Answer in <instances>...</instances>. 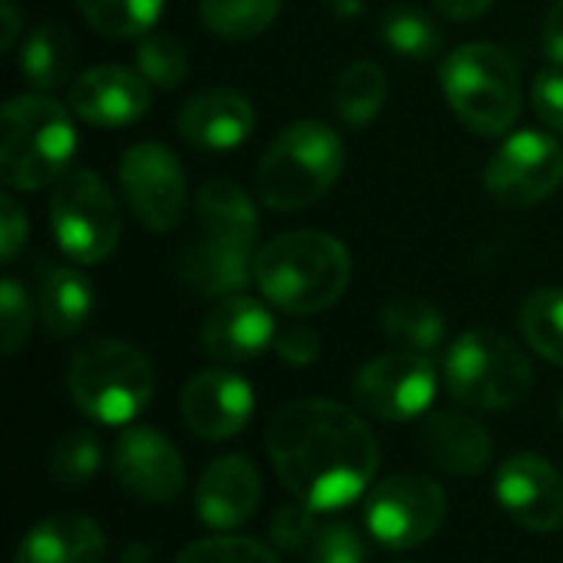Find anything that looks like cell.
<instances>
[{
    "mask_svg": "<svg viewBox=\"0 0 563 563\" xmlns=\"http://www.w3.org/2000/svg\"><path fill=\"white\" fill-rule=\"evenodd\" d=\"M267 455L284 488L317 515L353 505L379 465L369 426L330 399L280 406L267 426Z\"/></svg>",
    "mask_w": 563,
    "mask_h": 563,
    "instance_id": "cell-1",
    "label": "cell"
},
{
    "mask_svg": "<svg viewBox=\"0 0 563 563\" xmlns=\"http://www.w3.org/2000/svg\"><path fill=\"white\" fill-rule=\"evenodd\" d=\"M350 251L327 231H287L254 254V284L287 313L333 307L350 287Z\"/></svg>",
    "mask_w": 563,
    "mask_h": 563,
    "instance_id": "cell-2",
    "label": "cell"
},
{
    "mask_svg": "<svg viewBox=\"0 0 563 563\" xmlns=\"http://www.w3.org/2000/svg\"><path fill=\"white\" fill-rule=\"evenodd\" d=\"M76 152V129L69 112L43 96H16L3 106L0 125V178L16 191H40L66 175Z\"/></svg>",
    "mask_w": 563,
    "mask_h": 563,
    "instance_id": "cell-3",
    "label": "cell"
},
{
    "mask_svg": "<svg viewBox=\"0 0 563 563\" xmlns=\"http://www.w3.org/2000/svg\"><path fill=\"white\" fill-rule=\"evenodd\" d=\"M346 162L343 139L313 119L287 125L261 158L257 195L274 211H300L320 201Z\"/></svg>",
    "mask_w": 563,
    "mask_h": 563,
    "instance_id": "cell-4",
    "label": "cell"
},
{
    "mask_svg": "<svg viewBox=\"0 0 563 563\" xmlns=\"http://www.w3.org/2000/svg\"><path fill=\"white\" fill-rule=\"evenodd\" d=\"M66 386L89 419L102 426H125L148 409L155 396V373L132 343L96 336L73 353Z\"/></svg>",
    "mask_w": 563,
    "mask_h": 563,
    "instance_id": "cell-5",
    "label": "cell"
},
{
    "mask_svg": "<svg viewBox=\"0 0 563 563\" xmlns=\"http://www.w3.org/2000/svg\"><path fill=\"white\" fill-rule=\"evenodd\" d=\"M452 112L482 139L505 135L521 112L518 66L495 43H462L439 66Z\"/></svg>",
    "mask_w": 563,
    "mask_h": 563,
    "instance_id": "cell-6",
    "label": "cell"
},
{
    "mask_svg": "<svg viewBox=\"0 0 563 563\" xmlns=\"http://www.w3.org/2000/svg\"><path fill=\"white\" fill-rule=\"evenodd\" d=\"M445 386L455 402L478 412H505L528 399L534 369L528 356L495 330H468L445 353Z\"/></svg>",
    "mask_w": 563,
    "mask_h": 563,
    "instance_id": "cell-7",
    "label": "cell"
},
{
    "mask_svg": "<svg viewBox=\"0 0 563 563\" xmlns=\"http://www.w3.org/2000/svg\"><path fill=\"white\" fill-rule=\"evenodd\" d=\"M49 224L59 251L73 264L106 261L122 234V214L112 191L96 172L86 168H73L56 181L49 201Z\"/></svg>",
    "mask_w": 563,
    "mask_h": 563,
    "instance_id": "cell-8",
    "label": "cell"
},
{
    "mask_svg": "<svg viewBox=\"0 0 563 563\" xmlns=\"http://www.w3.org/2000/svg\"><path fill=\"white\" fill-rule=\"evenodd\" d=\"M449 511V498L429 475L402 472L379 482L366 498V531L389 551H412L435 538Z\"/></svg>",
    "mask_w": 563,
    "mask_h": 563,
    "instance_id": "cell-9",
    "label": "cell"
},
{
    "mask_svg": "<svg viewBox=\"0 0 563 563\" xmlns=\"http://www.w3.org/2000/svg\"><path fill=\"white\" fill-rule=\"evenodd\" d=\"M563 181L561 142L541 129L511 132L485 168L488 195L505 208H528L551 198Z\"/></svg>",
    "mask_w": 563,
    "mask_h": 563,
    "instance_id": "cell-10",
    "label": "cell"
},
{
    "mask_svg": "<svg viewBox=\"0 0 563 563\" xmlns=\"http://www.w3.org/2000/svg\"><path fill=\"white\" fill-rule=\"evenodd\" d=\"M439 389L435 366L426 353L393 350L369 360L353 379V399L363 412L383 422L419 419Z\"/></svg>",
    "mask_w": 563,
    "mask_h": 563,
    "instance_id": "cell-11",
    "label": "cell"
},
{
    "mask_svg": "<svg viewBox=\"0 0 563 563\" xmlns=\"http://www.w3.org/2000/svg\"><path fill=\"white\" fill-rule=\"evenodd\" d=\"M122 195L148 231H172L185 214V168L162 142H139L119 162Z\"/></svg>",
    "mask_w": 563,
    "mask_h": 563,
    "instance_id": "cell-12",
    "label": "cell"
},
{
    "mask_svg": "<svg viewBox=\"0 0 563 563\" xmlns=\"http://www.w3.org/2000/svg\"><path fill=\"white\" fill-rule=\"evenodd\" d=\"M115 482L145 505H168L185 488V462L165 432L132 426L112 445Z\"/></svg>",
    "mask_w": 563,
    "mask_h": 563,
    "instance_id": "cell-13",
    "label": "cell"
},
{
    "mask_svg": "<svg viewBox=\"0 0 563 563\" xmlns=\"http://www.w3.org/2000/svg\"><path fill=\"white\" fill-rule=\"evenodd\" d=\"M495 498L528 531L551 534L563 528V475L541 455H511L495 475Z\"/></svg>",
    "mask_w": 563,
    "mask_h": 563,
    "instance_id": "cell-14",
    "label": "cell"
},
{
    "mask_svg": "<svg viewBox=\"0 0 563 563\" xmlns=\"http://www.w3.org/2000/svg\"><path fill=\"white\" fill-rule=\"evenodd\" d=\"M254 416V393L231 369H205L181 389V422L208 442L238 435Z\"/></svg>",
    "mask_w": 563,
    "mask_h": 563,
    "instance_id": "cell-15",
    "label": "cell"
},
{
    "mask_svg": "<svg viewBox=\"0 0 563 563\" xmlns=\"http://www.w3.org/2000/svg\"><path fill=\"white\" fill-rule=\"evenodd\" d=\"M152 106V86L125 66H92L69 86V109L99 129L139 122Z\"/></svg>",
    "mask_w": 563,
    "mask_h": 563,
    "instance_id": "cell-16",
    "label": "cell"
},
{
    "mask_svg": "<svg viewBox=\"0 0 563 563\" xmlns=\"http://www.w3.org/2000/svg\"><path fill=\"white\" fill-rule=\"evenodd\" d=\"M254 244L198 231L178 257V277L198 297H238L254 280Z\"/></svg>",
    "mask_w": 563,
    "mask_h": 563,
    "instance_id": "cell-17",
    "label": "cell"
},
{
    "mask_svg": "<svg viewBox=\"0 0 563 563\" xmlns=\"http://www.w3.org/2000/svg\"><path fill=\"white\" fill-rule=\"evenodd\" d=\"M277 340L274 313L254 297H228L221 300L201 327V346L208 356L221 363H247L261 356Z\"/></svg>",
    "mask_w": 563,
    "mask_h": 563,
    "instance_id": "cell-18",
    "label": "cell"
},
{
    "mask_svg": "<svg viewBox=\"0 0 563 563\" xmlns=\"http://www.w3.org/2000/svg\"><path fill=\"white\" fill-rule=\"evenodd\" d=\"M175 125H178V135L191 142L195 148L228 152L247 142V135L254 132V109L247 96H241L238 89L218 86V89H205L191 96L181 106Z\"/></svg>",
    "mask_w": 563,
    "mask_h": 563,
    "instance_id": "cell-19",
    "label": "cell"
},
{
    "mask_svg": "<svg viewBox=\"0 0 563 563\" xmlns=\"http://www.w3.org/2000/svg\"><path fill=\"white\" fill-rule=\"evenodd\" d=\"M198 518L214 531H231L261 505V475L244 455H224L201 472L195 492Z\"/></svg>",
    "mask_w": 563,
    "mask_h": 563,
    "instance_id": "cell-20",
    "label": "cell"
},
{
    "mask_svg": "<svg viewBox=\"0 0 563 563\" xmlns=\"http://www.w3.org/2000/svg\"><path fill=\"white\" fill-rule=\"evenodd\" d=\"M106 561V534L102 528L79 511H59L36 521L13 563H102Z\"/></svg>",
    "mask_w": 563,
    "mask_h": 563,
    "instance_id": "cell-21",
    "label": "cell"
},
{
    "mask_svg": "<svg viewBox=\"0 0 563 563\" xmlns=\"http://www.w3.org/2000/svg\"><path fill=\"white\" fill-rule=\"evenodd\" d=\"M422 452L426 459L449 475L472 478L482 475L492 462V435L485 432L482 422H475L465 412H435L422 422Z\"/></svg>",
    "mask_w": 563,
    "mask_h": 563,
    "instance_id": "cell-22",
    "label": "cell"
},
{
    "mask_svg": "<svg viewBox=\"0 0 563 563\" xmlns=\"http://www.w3.org/2000/svg\"><path fill=\"white\" fill-rule=\"evenodd\" d=\"M92 313V284L76 267H49L40 280V320L56 336H73Z\"/></svg>",
    "mask_w": 563,
    "mask_h": 563,
    "instance_id": "cell-23",
    "label": "cell"
},
{
    "mask_svg": "<svg viewBox=\"0 0 563 563\" xmlns=\"http://www.w3.org/2000/svg\"><path fill=\"white\" fill-rule=\"evenodd\" d=\"M195 214H198V231L238 238L247 244L257 241L254 201L247 198L244 188H238L228 178H214V181L201 185V191L195 198Z\"/></svg>",
    "mask_w": 563,
    "mask_h": 563,
    "instance_id": "cell-24",
    "label": "cell"
},
{
    "mask_svg": "<svg viewBox=\"0 0 563 563\" xmlns=\"http://www.w3.org/2000/svg\"><path fill=\"white\" fill-rule=\"evenodd\" d=\"M379 323H383V333L393 343H399L402 350H412V353H426L429 356L445 340V317H442V310L432 300L416 297V294L393 297L383 307Z\"/></svg>",
    "mask_w": 563,
    "mask_h": 563,
    "instance_id": "cell-25",
    "label": "cell"
},
{
    "mask_svg": "<svg viewBox=\"0 0 563 563\" xmlns=\"http://www.w3.org/2000/svg\"><path fill=\"white\" fill-rule=\"evenodd\" d=\"M23 79L46 92V89H56L69 69H73V36L63 23H40L30 30V36L23 40L20 46V59H16Z\"/></svg>",
    "mask_w": 563,
    "mask_h": 563,
    "instance_id": "cell-26",
    "label": "cell"
},
{
    "mask_svg": "<svg viewBox=\"0 0 563 563\" xmlns=\"http://www.w3.org/2000/svg\"><path fill=\"white\" fill-rule=\"evenodd\" d=\"M386 92H389V82H386V73L379 63L373 59H356L353 66H346L336 79V92H333V102H336V115L360 129L366 122H373L386 102Z\"/></svg>",
    "mask_w": 563,
    "mask_h": 563,
    "instance_id": "cell-27",
    "label": "cell"
},
{
    "mask_svg": "<svg viewBox=\"0 0 563 563\" xmlns=\"http://www.w3.org/2000/svg\"><path fill=\"white\" fill-rule=\"evenodd\" d=\"M521 333L538 356L563 366V287H541L521 303Z\"/></svg>",
    "mask_w": 563,
    "mask_h": 563,
    "instance_id": "cell-28",
    "label": "cell"
},
{
    "mask_svg": "<svg viewBox=\"0 0 563 563\" xmlns=\"http://www.w3.org/2000/svg\"><path fill=\"white\" fill-rule=\"evenodd\" d=\"M82 20L112 40H132L152 33L162 16V0H76Z\"/></svg>",
    "mask_w": 563,
    "mask_h": 563,
    "instance_id": "cell-29",
    "label": "cell"
},
{
    "mask_svg": "<svg viewBox=\"0 0 563 563\" xmlns=\"http://www.w3.org/2000/svg\"><path fill=\"white\" fill-rule=\"evenodd\" d=\"M280 13V0H201V23L221 40H254Z\"/></svg>",
    "mask_w": 563,
    "mask_h": 563,
    "instance_id": "cell-30",
    "label": "cell"
},
{
    "mask_svg": "<svg viewBox=\"0 0 563 563\" xmlns=\"http://www.w3.org/2000/svg\"><path fill=\"white\" fill-rule=\"evenodd\" d=\"M379 33H383V43L406 59H429L442 46V33L435 20L426 10L409 7V3L389 7L379 20Z\"/></svg>",
    "mask_w": 563,
    "mask_h": 563,
    "instance_id": "cell-31",
    "label": "cell"
},
{
    "mask_svg": "<svg viewBox=\"0 0 563 563\" xmlns=\"http://www.w3.org/2000/svg\"><path fill=\"white\" fill-rule=\"evenodd\" d=\"M102 462V445L92 429H69L56 439L49 452V478L63 488L86 485Z\"/></svg>",
    "mask_w": 563,
    "mask_h": 563,
    "instance_id": "cell-32",
    "label": "cell"
},
{
    "mask_svg": "<svg viewBox=\"0 0 563 563\" xmlns=\"http://www.w3.org/2000/svg\"><path fill=\"white\" fill-rule=\"evenodd\" d=\"M135 73L158 89H175L188 73V56L181 43L168 33H145L135 49Z\"/></svg>",
    "mask_w": 563,
    "mask_h": 563,
    "instance_id": "cell-33",
    "label": "cell"
},
{
    "mask_svg": "<svg viewBox=\"0 0 563 563\" xmlns=\"http://www.w3.org/2000/svg\"><path fill=\"white\" fill-rule=\"evenodd\" d=\"M178 563H280V558L254 538H205L188 544Z\"/></svg>",
    "mask_w": 563,
    "mask_h": 563,
    "instance_id": "cell-34",
    "label": "cell"
},
{
    "mask_svg": "<svg viewBox=\"0 0 563 563\" xmlns=\"http://www.w3.org/2000/svg\"><path fill=\"white\" fill-rule=\"evenodd\" d=\"M30 323H33V307H30L23 284L13 277H3V284H0V327H3L0 336H3L7 356H13L26 343Z\"/></svg>",
    "mask_w": 563,
    "mask_h": 563,
    "instance_id": "cell-35",
    "label": "cell"
},
{
    "mask_svg": "<svg viewBox=\"0 0 563 563\" xmlns=\"http://www.w3.org/2000/svg\"><path fill=\"white\" fill-rule=\"evenodd\" d=\"M366 561V544L356 534L353 525L346 521H333L323 525L317 531V538L307 548V561L303 563H363Z\"/></svg>",
    "mask_w": 563,
    "mask_h": 563,
    "instance_id": "cell-36",
    "label": "cell"
},
{
    "mask_svg": "<svg viewBox=\"0 0 563 563\" xmlns=\"http://www.w3.org/2000/svg\"><path fill=\"white\" fill-rule=\"evenodd\" d=\"M317 531H320L317 528V511L307 508L303 501L284 505L274 515V521H271V541L280 551H303V548H310V541L317 538Z\"/></svg>",
    "mask_w": 563,
    "mask_h": 563,
    "instance_id": "cell-37",
    "label": "cell"
},
{
    "mask_svg": "<svg viewBox=\"0 0 563 563\" xmlns=\"http://www.w3.org/2000/svg\"><path fill=\"white\" fill-rule=\"evenodd\" d=\"M531 102H534V112L541 115V122L563 135V66H551V69L538 73V79L531 86Z\"/></svg>",
    "mask_w": 563,
    "mask_h": 563,
    "instance_id": "cell-38",
    "label": "cell"
},
{
    "mask_svg": "<svg viewBox=\"0 0 563 563\" xmlns=\"http://www.w3.org/2000/svg\"><path fill=\"white\" fill-rule=\"evenodd\" d=\"M274 350L290 366H310L320 356V336L307 327H290V330L277 333Z\"/></svg>",
    "mask_w": 563,
    "mask_h": 563,
    "instance_id": "cell-39",
    "label": "cell"
},
{
    "mask_svg": "<svg viewBox=\"0 0 563 563\" xmlns=\"http://www.w3.org/2000/svg\"><path fill=\"white\" fill-rule=\"evenodd\" d=\"M23 244H26V218H23L20 205L13 201V195H3L0 198V254H3V261L10 264Z\"/></svg>",
    "mask_w": 563,
    "mask_h": 563,
    "instance_id": "cell-40",
    "label": "cell"
},
{
    "mask_svg": "<svg viewBox=\"0 0 563 563\" xmlns=\"http://www.w3.org/2000/svg\"><path fill=\"white\" fill-rule=\"evenodd\" d=\"M541 46H544V56L563 66V0H558L548 16H544V30H541Z\"/></svg>",
    "mask_w": 563,
    "mask_h": 563,
    "instance_id": "cell-41",
    "label": "cell"
},
{
    "mask_svg": "<svg viewBox=\"0 0 563 563\" xmlns=\"http://www.w3.org/2000/svg\"><path fill=\"white\" fill-rule=\"evenodd\" d=\"M492 3H495V0H435L439 13H442V16H449V20H459V23H465V20H478L482 13H488V10H492Z\"/></svg>",
    "mask_w": 563,
    "mask_h": 563,
    "instance_id": "cell-42",
    "label": "cell"
},
{
    "mask_svg": "<svg viewBox=\"0 0 563 563\" xmlns=\"http://www.w3.org/2000/svg\"><path fill=\"white\" fill-rule=\"evenodd\" d=\"M0 16H3V33H0V49H13L16 33H20V13L13 7V0H0Z\"/></svg>",
    "mask_w": 563,
    "mask_h": 563,
    "instance_id": "cell-43",
    "label": "cell"
},
{
    "mask_svg": "<svg viewBox=\"0 0 563 563\" xmlns=\"http://www.w3.org/2000/svg\"><path fill=\"white\" fill-rule=\"evenodd\" d=\"M119 563H155V551H152L148 544H142V541H135V544H129V548L122 551Z\"/></svg>",
    "mask_w": 563,
    "mask_h": 563,
    "instance_id": "cell-44",
    "label": "cell"
},
{
    "mask_svg": "<svg viewBox=\"0 0 563 563\" xmlns=\"http://www.w3.org/2000/svg\"><path fill=\"white\" fill-rule=\"evenodd\" d=\"M327 7H330L336 16L350 20V16H360V10H363V0H327Z\"/></svg>",
    "mask_w": 563,
    "mask_h": 563,
    "instance_id": "cell-45",
    "label": "cell"
}]
</instances>
